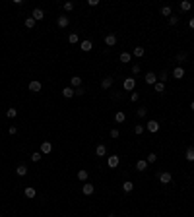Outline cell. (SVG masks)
<instances>
[{
	"mask_svg": "<svg viewBox=\"0 0 194 217\" xmlns=\"http://www.w3.org/2000/svg\"><path fill=\"white\" fill-rule=\"evenodd\" d=\"M190 109H192V111H194V101H192V103H190Z\"/></svg>",
	"mask_w": 194,
	"mask_h": 217,
	"instance_id": "48",
	"label": "cell"
},
{
	"mask_svg": "<svg viewBox=\"0 0 194 217\" xmlns=\"http://www.w3.org/2000/svg\"><path fill=\"white\" fill-rule=\"evenodd\" d=\"M130 99H132V101H138L140 95H138V93H132V95H130Z\"/></svg>",
	"mask_w": 194,
	"mask_h": 217,
	"instance_id": "44",
	"label": "cell"
},
{
	"mask_svg": "<svg viewBox=\"0 0 194 217\" xmlns=\"http://www.w3.org/2000/svg\"><path fill=\"white\" fill-rule=\"evenodd\" d=\"M161 16H167V18H171V16H173L171 6H163V8H161Z\"/></svg>",
	"mask_w": 194,
	"mask_h": 217,
	"instance_id": "26",
	"label": "cell"
},
{
	"mask_svg": "<svg viewBox=\"0 0 194 217\" xmlns=\"http://www.w3.org/2000/svg\"><path fill=\"white\" fill-rule=\"evenodd\" d=\"M165 79H167V72H161V74H159V82H165Z\"/></svg>",
	"mask_w": 194,
	"mask_h": 217,
	"instance_id": "42",
	"label": "cell"
},
{
	"mask_svg": "<svg viewBox=\"0 0 194 217\" xmlns=\"http://www.w3.org/2000/svg\"><path fill=\"white\" fill-rule=\"evenodd\" d=\"M122 87H124L126 91H132V89L136 87V79L134 78H126L124 82H122Z\"/></svg>",
	"mask_w": 194,
	"mask_h": 217,
	"instance_id": "2",
	"label": "cell"
},
{
	"mask_svg": "<svg viewBox=\"0 0 194 217\" xmlns=\"http://www.w3.org/2000/svg\"><path fill=\"white\" fill-rule=\"evenodd\" d=\"M107 217H116V215H113V213H111V215H107Z\"/></svg>",
	"mask_w": 194,
	"mask_h": 217,
	"instance_id": "49",
	"label": "cell"
},
{
	"mask_svg": "<svg viewBox=\"0 0 194 217\" xmlns=\"http://www.w3.org/2000/svg\"><path fill=\"white\" fill-rule=\"evenodd\" d=\"M56 23H58V27H62V29H64V27H68L70 18H68V16H58V21H56Z\"/></svg>",
	"mask_w": 194,
	"mask_h": 217,
	"instance_id": "9",
	"label": "cell"
},
{
	"mask_svg": "<svg viewBox=\"0 0 194 217\" xmlns=\"http://www.w3.org/2000/svg\"><path fill=\"white\" fill-rule=\"evenodd\" d=\"M134 132H136V134H144V126L142 124H136L134 126Z\"/></svg>",
	"mask_w": 194,
	"mask_h": 217,
	"instance_id": "39",
	"label": "cell"
},
{
	"mask_svg": "<svg viewBox=\"0 0 194 217\" xmlns=\"http://www.w3.org/2000/svg\"><path fill=\"white\" fill-rule=\"evenodd\" d=\"M16 173H18V176H25V175H27V167H25V165H18Z\"/></svg>",
	"mask_w": 194,
	"mask_h": 217,
	"instance_id": "21",
	"label": "cell"
},
{
	"mask_svg": "<svg viewBox=\"0 0 194 217\" xmlns=\"http://www.w3.org/2000/svg\"><path fill=\"white\" fill-rule=\"evenodd\" d=\"M186 56H188V54H186V52H179V54H177V62H185V60H186Z\"/></svg>",
	"mask_w": 194,
	"mask_h": 217,
	"instance_id": "33",
	"label": "cell"
},
{
	"mask_svg": "<svg viewBox=\"0 0 194 217\" xmlns=\"http://www.w3.org/2000/svg\"><path fill=\"white\" fill-rule=\"evenodd\" d=\"M153 87H155V91H157V93H163V91H165V83H161V82H157V83H155V85H153Z\"/></svg>",
	"mask_w": 194,
	"mask_h": 217,
	"instance_id": "30",
	"label": "cell"
},
{
	"mask_svg": "<svg viewBox=\"0 0 194 217\" xmlns=\"http://www.w3.org/2000/svg\"><path fill=\"white\" fill-rule=\"evenodd\" d=\"M105 153H107V148L103 145V143H99V145L95 148V155L97 157H105Z\"/></svg>",
	"mask_w": 194,
	"mask_h": 217,
	"instance_id": "16",
	"label": "cell"
},
{
	"mask_svg": "<svg viewBox=\"0 0 194 217\" xmlns=\"http://www.w3.org/2000/svg\"><path fill=\"white\" fill-rule=\"evenodd\" d=\"M136 115H138L140 118H142V116H146V115H148V109H144V107H142V109H138V111H136Z\"/></svg>",
	"mask_w": 194,
	"mask_h": 217,
	"instance_id": "36",
	"label": "cell"
},
{
	"mask_svg": "<svg viewBox=\"0 0 194 217\" xmlns=\"http://www.w3.org/2000/svg\"><path fill=\"white\" fill-rule=\"evenodd\" d=\"M64 10L66 12H72L74 10V2H64Z\"/></svg>",
	"mask_w": 194,
	"mask_h": 217,
	"instance_id": "35",
	"label": "cell"
},
{
	"mask_svg": "<svg viewBox=\"0 0 194 217\" xmlns=\"http://www.w3.org/2000/svg\"><path fill=\"white\" fill-rule=\"evenodd\" d=\"M51 151H52V143L51 142H43L41 143V153L47 155V153H51Z\"/></svg>",
	"mask_w": 194,
	"mask_h": 217,
	"instance_id": "11",
	"label": "cell"
},
{
	"mask_svg": "<svg viewBox=\"0 0 194 217\" xmlns=\"http://www.w3.org/2000/svg\"><path fill=\"white\" fill-rule=\"evenodd\" d=\"M190 8H192V4H190L188 0H183V2H180V10H183V12H188Z\"/></svg>",
	"mask_w": 194,
	"mask_h": 217,
	"instance_id": "24",
	"label": "cell"
},
{
	"mask_svg": "<svg viewBox=\"0 0 194 217\" xmlns=\"http://www.w3.org/2000/svg\"><path fill=\"white\" fill-rule=\"evenodd\" d=\"M78 178L80 180H88V171H78Z\"/></svg>",
	"mask_w": 194,
	"mask_h": 217,
	"instance_id": "34",
	"label": "cell"
},
{
	"mask_svg": "<svg viewBox=\"0 0 194 217\" xmlns=\"http://www.w3.org/2000/svg\"><path fill=\"white\" fill-rule=\"evenodd\" d=\"M157 178H159L161 184H169V182L173 180V175L169 171H163V173H157Z\"/></svg>",
	"mask_w": 194,
	"mask_h": 217,
	"instance_id": "1",
	"label": "cell"
},
{
	"mask_svg": "<svg viewBox=\"0 0 194 217\" xmlns=\"http://www.w3.org/2000/svg\"><path fill=\"white\" fill-rule=\"evenodd\" d=\"M82 192H83L86 196H91L93 192H95V186H93V184H89V182H86V184L82 186Z\"/></svg>",
	"mask_w": 194,
	"mask_h": 217,
	"instance_id": "5",
	"label": "cell"
},
{
	"mask_svg": "<svg viewBox=\"0 0 194 217\" xmlns=\"http://www.w3.org/2000/svg\"><path fill=\"white\" fill-rule=\"evenodd\" d=\"M119 136H120V132H119L116 128H113V130H111V138H115V140H116Z\"/></svg>",
	"mask_w": 194,
	"mask_h": 217,
	"instance_id": "40",
	"label": "cell"
},
{
	"mask_svg": "<svg viewBox=\"0 0 194 217\" xmlns=\"http://www.w3.org/2000/svg\"><path fill=\"white\" fill-rule=\"evenodd\" d=\"M113 82H115V78H111V76H107V78H103V82H101V87L103 89H109L113 85Z\"/></svg>",
	"mask_w": 194,
	"mask_h": 217,
	"instance_id": "13",
	"label": "cell"
},
{
	"mask_svg": "<svg viewBox=\"0 0 194 217\" xmlns=\"http://www.w3.org/2000/svg\"><path fill=\"white\" fill-rule=\"evenodd\" d=\"M115 120H116V122H124V120H126L124 112H122V111H119V112H116V115H115Z\"/></svg>",
	"mask_w": 194,
	"mask_h": 217,
	"instance_id": "29",
	"label": "cell"
},
{
	"mask_svg": "<svg viewBox=\"0 0 194 217\" xmlns=\"http://www.w3.org/2000/svg\"><path fill=\"white\" fill-rule=\"evenodd\" d=\"M76 95H83V87H78V89H76Z\"/></svg>",
	"mask_w": 194,
	"mask_h": 217,
	"instance_id": "46",
	"label": "cell"
},
{
	"mask_svg": "<svg viewBox=\"0 0 194 217\" xmlns=\"http://www.w3.org/2000/svg\"><path fill=\"white\" fill-rule=\"evenodd\" d=\"M88 4H89V6H97V4H99V0H89Z\"/></svg>",
	"mask_w": 194,
	"mask_h": 217,
	"instance_id": "45",
	"label": "cell"
},
{
	"mask_svg": "<svg viewBox=\"0 0 194 217\" xmlns=\"http://www.w3.org/2000/svg\"><path fill=\"white\" fill-rule=\"evenodd\" d=\"M134 56L142 58V56H144V47H136V49H134Z\"/></svg>",
	"mask_w": 194,
	"mask_h": 217,
	"instance_id": "32",
	"label": "cell"
},
{
	"mask_svg": "<svg viewBox=\"0 0 194 217\" xmlns=\"http://www.w3.org/2000/svg\"><path fill=\"white\" fill-rule=\"evenodd\" d=\"M62 95H64L66 99H72L76 95V89L74 87H64V89H62Z\"/></svg>",
	"mask_w": 194,
	"mask_h": 217,
	"instance_id": "14",
	"label": "cell"
},
{
	"mask_svg": "<svg viewBox=\"0 0 194 217\" xmlns=\"http://www.w3.org/2000/svg\"><path fill=\"white\" fill-rule=\"evenodd\" d=\"M146 128H148L149 132H153V134H155L157 130H159V122H157V120H149L148 124H146Z\"/></svg>",
	"mask_w": 194,
	"mask_h": 217,
	"instance_id": "10",
	"label": "cell"
},
{
	"mask_svg": "<svg viewBox=\"0 0 194 217\" xmlns=\"http://www.w3.org/2000/svg\"><path fill=\"white\" fill-rule=\"evenodd\" d=\"M148 165H149V163L146 161V159H140V161L136 163V171H146V169H148Z\"/></svg>",
	"mask_w": 194,
	"mask_h": 217,
	"instance_id": "17",
	"label": "cell"
},
{
	"mask_svg": "<svg viewBox=\"0 0 194 217\" xmlns=\"http://www.w3.org/2000/svg\"><path fill=\"white\" fill-rule=\"evenodd\" d=\"M120 62H124V64H128L130 60H132V54H130V52H120Z\"/></svg>",
	"mask_w": 194,
	"mask_h": 217,
	"instance_id": "20",
	"label": "cell"
},
{
	"mask_svg": "<svg viewBox=\"0 0 194 217\" xmlns=\"http://www.w3.org/2000/svg\"><path fill=\"white\" fill-rule=\"evenodd\" d=\"M119 163H120V157H119V155H109V159H107V165L111 167V169H116V167H119Z\"/></svg>",
	"mask_w": 194,
	"mask_h": 217,
	"instance_id": "3",
	"label": "cell"
},
{
	"mask_svg": "<svg viewBox=\"0 0 194 217\" xmlns=\"http://www.w3.org/2000/svg\"><path fill=\"white\" fill-rule=\"evenodd\" d=\"M122 190H124L126 194H128V192H132V190H134V184H132V182H130V180H126L124 184H122Z\"/></svg>",
	"mask_w": 194,
	"mask_h": 217,
	"instance_id": "22",
	"label": "cell"
},
{
	"mask_svg": "<svg viewBox=\"0 0 194 217\" xmlns=\"http://www.w3.org/2000/svg\"><path fill=\"white\" fill-rule=\"evenodd\" d=\"M185 157H186V161H194V148H192V145L186 149V155H185Z\"/></svg>",
	"mask_w": 194,
	"mask_h": 217,
	"instance_id": "23",
	"label": "cell"
},
{
	"mask_svg": "<svg viewBox=\"0 0 194 217\" xmlns=\"http://www.w3.org/2000/svg\"><path fill=\"white\" fill-rule=\"evenodd\" d=\"M146 161H148V163H155V161H157V155H155V153H149Z\"/></svg>",
	"mask_w": 194,
	"mask_h": 217,
	"instance_id": "37",
	"label": "cell"
},
{
	"mask_svg": "<svg viewBox=\"0 0 194 217\" xmlns=\"http://www.w3.org/2000/svg\"><path fill=\"white\" fill-rule=\"evenodd\" d=\"M8 132H10V134H12V136H14L16 132H18V128H16V126H10V130H8Z\"/></svg>",
	"mask_w": 194,
	"mask_h": 217,
	"instance_id": "43",
	"label": "cell"
},
{
	"mask_svg": "<svg viewBox=\"0 0 194 217\" xmlns=\"http://www.w3.org/2000/svg\"><path fill=\"white\" fill-rule=\"evenodd\" d=\"M41 157H43V153H41V151H33V153H31V161H33V163L41 161Z\"/></svg>",
	"mask_w": 194,
	"mask_h": 217,
	"instance_id": "27",
	"label": "cell"
},
{
	"mask_svg": "<svg viewBox=\"0 0 194 217\" xmlns=\"http://www.w3.org/2000/svg\"><path fill=\"white\" fill-rule=\"evenodd\" d=\"M6 116H8V118H14V116H18V109H14V107H10L8 111H6Z\"/></svg>",
	"mask_w": 194,
	"mask_h": 217,
	"instance_id": "25",
	"label": "cell"
},
{
	"mask_svg": "<svg viewBox=\"0 0 194 217\" xmlns=\"http://www.w3.org/2000/svg\"><path fill=\"white\" fill-rule=\"evenodd\" d=\"M78 33H70L68 35V43H72V45H76V43H78Z\"/></svg>",
	"mask_w": 194,
	"mask_h": 217,
	"instance_id": "28",
	"label": "cell"
},
{
	"mask_svg": "<svg viewBox=\"0 0 194 217\" xmlns=\"http://www.w3.org/2000/svg\"><path fill=\"white\" fill-rule=\"evenodd\" d=\"M70 83H72V87H82V78H80V76H72V78H70Z\"/></svg>",
	"mask_w": 194,
	"mask_h": 217,
	"instance_id": "15",
	"label": "cell"
},
{
	"mask_svg": "<svg viewBox=\"0 0 194 217\" xmlns=\"http://www.w3.org/2000/svg\"><path fill=\"white\" fill-rule=\"evenodd\" d=\"M188 27H190V29H194V18H190V21H188Z\"/></svg>",
	"mask_w": 194,
	"mask_h": 217,
	"instance_id": "47",
	"label": "cell"
},
{
	"mask_svg": "<svg viewBox=\"0 0 194 217\" xmlns=\"http://www.w3.org/2000/svg\"><path fill=\"white\" fill-rule=\"evenodd\" d=\"M132 74H140V64H134V66H132Z\"/></svg>",
	"mask_w": 194,
	"mask_h": 217,
	"instance_id": "41",
	"label": "cell"
},
{
	"mask_svg": "<svg viewBox=\"0 0 194 217\" xmlns=\"http://www.w3.org/2000/svg\"><path fill=\"white\" fill-rule=\"evenodd\" d=\"M169 23H171V25H177V23H179V16H171V18H169Z\"/></svg>",
	"mask_w": 194,
	"mask_h": 217,
	"instance_id": "38",
	"label": "cell"
},
{
	"mask_svg": "<svg viewBox=\"0 0 194 217\" xmlns=\"http://www.w3.org/2000/svg\"><path fill=\"white\" fill-rule=\"evenodd\" d=\"M0 217H4V215H0Z\"/></svg>",
	"mask_w": 194,
	"mask_h": 217,
	"instance_id": "50",
	"label": "cell"
},
{
	"mask_svg": "<svg viewBox=\"0 0 194 217\" xmlns=\"http://www.w3.org/2000/svg\"><path fill=\"white\" fill-rule=\"evenodd\" d=\"M105 45L107 47H115L116 45V35L115 33H109V35L105 37Z\"/></svg>",
	"mask_w": 194,
	"mask_h": 217,
	"instance_id": "6",
	"label": "cell"
},
{
	"mask_svg": "<svg viewBox=\"0 0 194 217\" xmlns=\"http://www.w3.org/2000/svg\"><path fill=\"white\" fill-rule=\"evenodd\" d=\"M80 47H82V51H83V52H89V51L93 49L91 41H88V39H86V41H82V45H80Z\"/></svg>",
	"mask_w": 194,
	"mask_h": 217,
	"instance_id": "19",
	"label": "cell"
},
{
	"mask_svg": "<svg viewBox=\"0 0 194 217\" xmlns=\"http://www.w3.org/2000/svg\"><path fill=\"white\" fill-rule=\"evenodd\" d=\"M31 18L35 19V21H39V19L45 18V12H43L41 8H35V10H33V14H31Z\"/></svg>",
	"mask_w": 194,
	"mask_h": 217,
	"instance_id": "8",
	"label": "cell"
},
{
	"mask_svg": "<svg viewBox=\"0 0 194 217\" xmlns=\"http://www.w3.org/2000/svg\"><path fill=\"white\" fill-rule=\"evenodd\" d=\"M173 78H175V79H183V78H185V70L180 68V66H175V70H173Z\"/></svg>",
	"mask_w": 194,
	"mask_h": 217,
	"instance_id": "7",
	"label": "cell"
},
{
	"mask_svg": "<svg viewBox=\"0 0 194 217\" xmlns=\"http://www.w3.org/2000/svg\"><path fill=\"white\" fill-rule=\"evenodd\" d=\"M146 83H149V85H155V83H157V76L153 74V72H148V74H146Z\"/></svg>",
	"mask_w": 194,
	"mask_h": 217,
	"instance_id": "12",
	"label": "cell"
},
{
	"mask_svg": "<svg viewBox=\"0 0 194 217\" xmlns=\"http://www.w3.org/2000/svg\"><path fill=\"white\" fill-rule=\"evenodd\" d=\"M23 194H25V198H35V194H37V192H35V188H33V186H27V188L23 190Z\"/></svg>",
	"mask_w": 194,
	"mask_h": 217,
	"instance_id": "18",
	"label": "cell"
},
{
	"mask_svg": "<svg viewBox=\"0 0 194 217\" xmlns=\"http://www.w3.org/2000/svg\"><path fill=\"white\" fill-rule=\"evenodd\" d=\"M25 27H27V29H33V27H35V19H33V18H27V19H25Z\"/></svg>",
	"mask_w": 194,
	"mask_h": 217,
	"instance_id": "31",
	"label": "cell"
},
{
	"mask_svg": "<svg viewBox=\"0 0 194 217\" xmlns=\"http://www.w3.org/2000/svg\"><path fill=\"white\" fill-rule=\"evenodd\" d=\"M41 87H43L41 82H37V79L29 82V91H31V93H39V91H41Z\"/></svg>",
	"mask_w": 194,
	"mask_h": 217,
	"instance_id": "4",
	"label": "cell"
}]
</instances>
